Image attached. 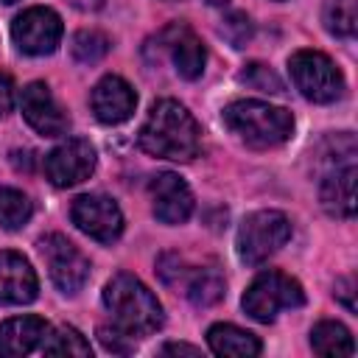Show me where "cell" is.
<instances>
[{"mask_svg":"<svg viewBox=\"0 0 358 358\" xmlns=\"http://www.w3.org/2000/svg\"><path fill=\"white\" fill-rule=\"evenodd\" d=\"M137 143L151 157L187 162L201 148V129L179 101L162 98L151 106L145 123L140 126Z\"/></svg>","mask_w":358,"mask_h":358,"instance_id":"obj_1","label":"cell"},{"mask_svg":"<svg viewBox=\"0 0 358 358\" xmlns=\"http://www.w3.org/2000/svg\"><path fill=\"white\" fill-rule=\"evenodd\" d=\"M70 53L78 64H95L109 53V39L101 31H78L70 42Z\"/></svg>","mask_w":358,"mask_h":358,"instance_id":"obj_24","label":"cell"},{"mask_svg":"<svg viewBox=\"0 0 358 358\" xmlns=\"http://www.w3.org/2000/svg\"><path fill=\"white\" fill-rule=\"evenodd\" d=\"M39 255L48 266V274L53 280V285L62 294H76L87 277H90V260L81 255V249L67 241L59 232H50L39 241Z\"/></svg>","mask_w":358,"mask_h":358,"instance_id":"obj_8","label":"cell"},{"mask_svg":"<svg viewBox=\"0 0 358 358\" xmlns=\"http://www.w3.org/2000/svg\"><path fill=\"white\" fill-rule=\"evenodd\" d=\"M159 352L162 355H199V347H190V344H165Z\"/></svg>","mask_w":358,"mask_h":358,"instance_id":"obj_30","label":"cell"},{"mask_svg":"<svg viewBox=\"0 0 358 358\" xmlns=\"http://www.w3.org/2000/svg\"><path fill=\"white\" fill-rule=\"evenodd\" d=\"M291 238V221L280 210L249 213L238 229V257L249 266L263 263Z\"/></svg>","mask_w":358,"mask_h":358,"instance_id":"obj_7","label":"cell"},{"mask_svg":"<svg viewBox=\"0 0 358 358\" xmlns=\"http://www.w3.org/2000/svg\"><path fill=\"white\" fill-rule=\"evenodd\" d=\"M0 3H17V0H0Z\"/></svg>","mask_w":358,"mask_h":358,"instance_id":"obj_33","label":"cell"},{"mask_svg":"<svg viewBox=\"0 0 358 358\" xmlns=\"http://www.w3.org/2000/svg\"><path fill=\"white\" fill-rule=\"evenodd\" d=\"M11 39L28 56H48L62 42V17L53 8L31 6L14 17Z\"/></svg>","mask_w":358,"mask_h":358,"instance_id":"obj_9","label":"cell"},{"mask_svg":"<svg viewBox=\"0 0 358 358\" xmlns=\"http://www.w3.org/2000/svg\"><path fill=\"white\" fill-rule=\"evenodd\" d=\"M255 28H252V20L243 14V11H229L224 20H221V36L232 45V48H246V42L252 39Z\"/></svg>","mask_w":358,"mask_h":358,"instance_id":"obj_26","label":"cell"},{"mask_svg":"<svg viewBox=\"0 0 358 358\" xmlns=\"http://www.w3.org/2000/svg\"><path fill=\"white\" fill-rule=\"evenodd\" d=\"M70 218L84 235L95 238L98 243H112L123 232V213L117 201L101 193H84L73 199Z\"/></svg>","mask_w":358,"mask_h":358,"instance_id":"obj_10","label":"cell"},{"mask_svg":"<svg viewBox=\"0 0 358 358\" xmlns=\"http://www.w3.org/2000/svg\"><path fill=\"white\" fill-rule=\"evenodd\" d=\"M207 3H210V6H224L227 0H207Z\"/></svg>","mask_w":358,"mask_h":358,"instance_id":"obj_32","label":"cell"},{"mask_svg":"<svg viewBox=\"0 0 358 358\" xmlns=\"http://www.w3.org/2000/svg\"><path fill=\"white\" fill-rule=\"evenodd\" d=\"M76 8H81V11H98L101 6H103V0H70Z\"/></svg>","mask_w":358,"mask_h":358,"instance_id":"obj_31","label":"cell"},{"mask_svg":"<svg viewBox=\"0 0 358 358\" xmlns=\"http://www.w3.org/2000/svg\"><path fill=\"white\" fill-rule=\"evenodd\" d=\"M221 117L227 129L252 148H274L294 134L291 112L266 101H232L224 106Z\"/></svg>","mask_w":358,"mask_h":358,"instance_id":"obj_2","label":"cell"},{"mask_svg":"<svg viewBox=\"0 0 358 358\" xmlns=\"http://www.w3.org/2000/svg\"><path fill=\"white\" fill-rule=\"evenodd\" d=\"M98 338L103 344L106 352H117V355H126L134 350V333H129L126 327H98Z\"/></svg>","mask_w":358,"mask_h":358,"instance_id":"obj_27","label":"cell"},{"mask_svg":"<svg viewBox=\"0 0 358 358\" xmlns=\"http://www.w3.org/2000/svg\"><path fill=\"white\" fill-rule=\"evenodd\" d=\"M310 347L319 355H352L355 344L341 322H319L310 330Z\"/></svg>","mask_w":358,"mask_h":358,"instance_id":"obj_20","label":"cell"},{"mask_svg":"<svg viewBox=\"0 0 358 358\" xmlns=\"http://www.w3.org/2000/svg\"><path fill=\"white\" fill-rule=\"evenodd\" d=\"M159 42H165L168 53H171V62H173V70L187 78V81H196L201 73H204V62H207V50L201 45V39L182 22H173L168 25L162 34H159Z\"/></svg>","mask_w":358,"mask_h":358,"instance_id":"obj_15","label":"cell"},{"mask_svg":"<svg viewBox=\"0 0 358 358\" xmlns=\"http://www.w3.org/2000/svg\"><path fill=\"white\" fill-rule=\"evenodd\" d=\"M185 277H187V282H185V294H187V299L193 302V305H201V308H207V305H215L221 296H224V277H221V271L218 268H193V271H187L185 268Z\"/></svg>","mask_w":358,"mask_h":358,"instance_id":"obj_19","label":"cell"},{"mask_svg":"<svg viewBox=\"0 0 358 358\" xmlns=\"http://www.w3.org/2000/svg\"><path fill=\"white\" fill-rule=\"evenodd\" d=\"M39 280L17 252H0V305H28L36 299Z\"/></svg>","mask_w":358,"mask_h":358,"instance_id":"obj_16","label":"cell"},{"mask_svg":"<svg viewBox=\"0 0 358 358\" xmlns=\"http://www.w3.org/2000/svg\"><path fill=\"white\" fill-rule=\"evenodd\" d=\"M11 103H14V87H11V78L6 73H0V117L11 112Z\"/></svg>","mask_w":358,"mask_h":358,"instance_id":"obj_28","label":"cell"},{"mask_svg":"<svg viewBox=\"0 0 358 358\" xmlns=\"http://www.w3.org/2000/svg\"><path fill=\"white\" fill-rule=\"evenodd\" d=\"M327 168L319 179V199L330 215L350 218L355 213V140L341 131L327 140Z\"/></svg>","mask_w":358,"mask_h":358,"instance_id":"obj_4","label":"cell"},{"mask_svg":"<svg viewBox=\"0 0 358 358\" xmlns=\"http://www.w3.org/2000/svg\"><path fill=\"white\" fill-rule=\"evenodd\" d=\"M294 87L313 103H333L344 95V76L330 56L319 50H296L288 59Z\"/></svg>","mask_w":358,"mask_h":358,"instance_id":"obj_6","label":"cell"},{"mask_svg":"<svg viewBox=\"0 0 358 358\" xmlns=\"http://www.w3.org/2000/svg\"><path fill=\"white\" fill-rule=\"evenodd\" d=\"M355 25H358V3L355 0H330L324 6V28L333 36L350 39V36H355Z\"/></svg>","mask_w":358,"mask_h":358,"instance_id":"obj_22","label":"cell"},{"mask_svg":"<svg viewBox=\"0 0 358 358\" xmlns=\"http://www.w3.org/2000/svg\"><path fill=\"white\" fill-rule=\"evenodd\" d=\"M90 103H92V112H95V117L101 123L117 126V123H123V120L131 117V112L137 106V95H134L131 84L123 81L120 76H103L92 87Z\"/></svg>","mask_w":358,"mask_h":358,"instance_id":"obj_14","label":"cell"},{"mask_svg":"<svg viewBox=\"0 0 358 358\" xmlns=\"http://www.w3.org/2000/svg\"><path fill=\"white\" fill-rule=\"evenodd\" d=\"M305 302V294H302V285L282 274V271H263L257 274L249 288L243 291V310L255 319V322H274L280 310H288V308H299Z\"/></svg>","mask_w":358,"mask_h":358,"instance_id":"obj_5","label":"cell"},{"mask_svg":"<svg viewBox=\"0 0 358 358\" xmlns=\"http://www.w3.org/2000/svg\"><path fill=\"white\" fill-rule=\"evenodd\" d=\"M352 288H355V282L350 280V277H344V280H338L336 282V296L350 308V310H355V299H352Z\"/></svg>","mask_w":358,"mask_h":358,"instance_id":"obj_29","label":"cell"},{"mask_svg":"<svg viewBox=\"0 0 358 358\" xmlns=\"http://www.w3.org/2000/svg\"><path fill=\"white\" fill-rule=\"evenodd\" d=\"M20 109H22V117L28 120V126L34 131H39L42 137H59L70 126L64 109L56 103L50 87L42 81H31L20 92Z\"/></svg>","mask_w":358,"mask_h":358,"instance_id":"obj_12","label":"cell"},{"mask_svg":"<svg viewBox=\"0 0 358 358\" xmlns=\"http://www.w3.org/2000/svg\"><path fill=\"white\" fill-rule=\"evenodd\" d=\"M39 350L45 355H78V358H90L92 355V347L90 341L76 330V327H56V330H48Z\"/></svg>","mask_w":358,"mask_h":358,"instance_id":"obj_21","label":"cell"},{"mask_svg":"<svg viewBox=\"0 0 358 358\" xmlns=\"http://www.w3.org/2000/svg\"><path fill=\"white\" fill-rule=\"evenodd\" d=\"M95 148L90 145V140L73 137L62 145H56L48 157H45V176L56 185V187H73L84 179H90V173L95 171Z\"/></svg>","mask_w":358,"mask_h":358,"instance_id":"obj_11","label":"cell"},{"mask_svg":"<svg viewBox=\"0 0 358 358\" xmlns=\"http://www.w3.org/2000/svg\"><path fill=\"white\" fill-rule=\"evenodd\" d=\"M103 305L115 316L120 327H126L134 336H145L162 327V305L157 296L134 277V274H115L103 285Z\"/></svg>","mask_w":358,"mask_h":358,"instance_id":"obj_3","label":"cell"},{"mask_svg":"<svg viewBox=\"0 0 358 358\" xmlns=\"http://www.w3.org/2000/svg\"><path fill=\"white\" fill-rule=\"evenodd\" d=\"M45 333H48V324L39 316L8 319L0 324V355H6V358L28 355L31 350H36L42 344Z\"/></svg>","mask_w":358,"mask_h":358,"instance_id":"obj_17","label":"cell"},{"mask_svg":"<svg viewBox=\"0 0 358 358\" xmlns=\"http://www.w3.org/2000/svg\"><path fill=\"white\" fill-rule=\"evenodd\" d=\"M238 78H241L246 87L260 90V92H271V95H280V92H282V81L277 78V73H274L271 67L260 64V62H249L246 70H241Z\"/></svg>","mask_w":358,"mask_h":358,"instance_id":"obj_25","label":"cell"},{"mask_svg":"<svg viewBox=\"0 0 358 358\" xmlns=\"http://www.w3.org/2000/svg\"><path fill=\"white\" fill-rule=\"evenodd\" d=\"M207 344L215 355H235V358H252L263 350L255 333L241 330L235 324H213L207 330Z\"/></svg>","mask_w":358,"mask_h":358,"instance_id":"obj_18","label":"cell"},{"mask_svg":"<svg viewBox=\"0 0 358 358\" xmlns=\"http://www.w3.org/2000/svg\"><path fill=\"white\" fill-rule=\"evenodd\" d=\"M148 190H151V201H154V215L162 224H182L190 218L193 193L179 173H171V171L157 173L151 179Z\"/></svg>","mask_w":358,"mask_h":358,"instance_id":"obj_13","label":"cell"},{"mask_svg":"<svg viewBox=\"0 0 358 358\" xmlns=\"http://www.w3.org/2000/svg\"><path fill=\"white\" fill-rule=\"evenodd\" d=\"M34 207L22 190L0 187V227L3 229H20L28 224Z\"/></svg>","mask_w":358,"mask_h":358,"instance_id":"obj_23","label":"cell"}]
</instances>
